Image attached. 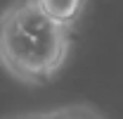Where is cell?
Here are the masks:
<instances>
[{
    "instance_id": "1",
    "label": "cell",
    "mask_w": 123,
    "mask_h": 119,
    "mask_svg": "<svg viewBox=\"0 0 123 119\" xmlns=\"http://www.w3.org/2000/svg\"><path fill=\"white\" fill-rule=\"evenodd\" d=\"M66 52L64 26L45 17L33 0L12 5L0 19V57L24 76L40 79L59 67Z\"/></svg>"
},
{
    "instance_id": "2",
    "label": "cell",
    "mask_w": 123,
    "mask_h": 119,
    "mask_svg": "<svg viewBox=\"0 0 123 119\" xmlns=\"http://www.w3.org/2000/svg\"><path fill=\"white\" fill-rule=\"evenodd\" d=\"M33 2H36V7L45 17H50L55 24L69 26V24L76 22V17L80 15L85 0H33Z\"/></svg>"
},
{
    "instance_id": "3",
    "label": "cell",
    "mask_w": 123,
    "mask_h": 119,
    "mask_svg": "<svg viewBox=\"0 0 123 119\" xmlns=\"http://www.w3.org/2000/svg\"><path fill=\"white\" fill-rule=\"evenodd\" d=\"M52 119H99L95 112L85 110V107H76V110H66V112H59V114H50Z\"/></svg>"
},
{
    "instance_id": "4",
    "label": "cell",
    "mask_w": 123,
    "mask_h": 119,
    "mask_svg": "<svg viewBox=\"0 0 123 119\" xmlns=\"http://www.w3.org/2000/svg\"><path fill=\"white\" fill-rule=\"evenodd\" d=\"M24 119H52V117H24Z\"/></svg>"
}]
</instances>
